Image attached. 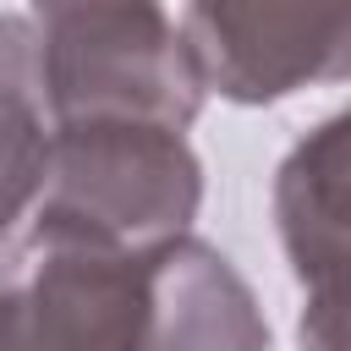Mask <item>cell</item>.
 <instances>
[{
	"mask_svg": "<svg viewBox=\"0 0 351 351\" xmlns=\"http://www.w3.org/2000/svg\"><path fill=\"white\" fill-rule=\"evenodd\" d=\"M27 22L55 126L137 121L186 132L197 121L208 88L165 0H33Z\"/></svg>",
	"mask_w": 351,
	"mask_h": 351,
	"instance_id": "6da1fadb",
	"label": "cell"
},
{
	"mask_svg": "<svg viewBox=\"0 0 351 351\" xmlns=\"http://www.w3.org/2000/svg\"><path fill=\"white\" fill-rule=\"evenodd\" d=\"M197 203L203 165L186 148V132L93 121L55 126L49 186L33 225L115 252H154L192 230Z\"/></svg>",
	"mask_w": 351,
	"mask_h": 351,
	"instance_id": "7a4b0ae2",
	"label": "cell"
},
{
	"mask_svg": "<svg viewBox=\"0 0 351 351\" xmlns=\"http://www.w3.org/2000/svg\"><path fill=\"white\" fill-rule=\"evenodd\" d=\"M143 318V252L33 225L0 269V351H137Z\"/></svg>",
	"mask_w": 351,
	"mask_h": 351,
	"instance_id": "3957f363",
	"label": "cell"
},
{
	"mask_svg": "<svg viewBox=\"0 0 351 351\" xmlns=\"http://www.w3.org/2000/svg\"><path fill=\"white\" fill-rule=\"evenodd\" d=\"M192 66L230 104L351 82V0H186Z\"/></svg>",
	"mask_w": 351,
	"mask_h": 351,
	"instance_id": "277c9868",
	"label": "cell"
},
{
	"mask_svg": "<svg viewBox=\"0 0 351 351\" xmlns=\"http://www.w3.org/2000/svg\"><path fill=\"white\" fill-rule=\"evenodd\" d=\"M148 318L137 351H269V324L236 263L192 230L143 252Z\"/></svg>",
	"mask_w": 351,
	"mask_h": 351,
	"instance_id": "5b68a950",
	"label": "cell"
},
{
	"mask_svg": "<svg viewBox=\"0 0 351 351\" xmlns=\"http://www.w3.org/2000/svg\"><path fill=\"white\" fill-rule=\"evenodd\" d=\"M274 225L302 291L351 274V104L318 121L280 159Z\"/></svg>",
	"mask_w": 351,
	"mask_h": 351,
	"instance_id": "8992f818",
	"label": "cell"
},
{
	"mask_svg": "<svg viewBox=\"0 0 351 351\" xmlns=\"http://www.w3.org/2000/svg\"><path fill=\"white\" fill-rule=\"evenodd\" d=\"M55 159V115L44 99L38 38L27 16L0 11V247L38 208Z\"/></svg>",
	"mask_w": 351,
	"mask_h": 351,
	"instance_id": "52a82bcc",
	"label": "cell"
},
{
	"mask_svg": "<svg viewBox=\"0 0 351 351\" xmlns=\"http://www.w3.org/2000/svg\"><path fill=\"white\" fill-rule=\"evenodd\" d=\"M296 351H351V274L307 291L296 318Z\"/></svg>",
	"mask_w": 351,
	"mask_h": 351,
	"instance_id": "ba28073f",
	"label": "cell"
}]
</instances>
